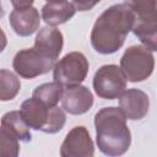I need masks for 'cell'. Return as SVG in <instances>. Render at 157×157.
I'll return each mask as SVG.
<instances>
[{"instance_id":"obj_16","label":"cell","mask_w":157,"mask_h":157,"mask_svg":"<svg viewBox=\"0 0 157 157\" xmlns=\"http://www.w3.org/2000/svg\"><path fill=\"white\" fill-rule=\"evenodd\" d=\"M64 87L59 85L58 82H47L40 86H38L34 91L32 97L37 98L42 103H44L47 107H54L58 104V102L61 99Z\"/></svg>"},{"instance_id":"obj_25","label":"cell","mask_w":157,"mask_h":157,"mask_svg":"<svg viewBox=\"0 0 157 157\" xmlns=\"http://www.w3.org/2000/svg\"><path fill=\"white\" fill-rule=\"evenodd\" d=\"M48 2H56V1H65V0H47Z\"/></svg>"},{"instance_id":"obj_21","label":"cell","mask_w":157,"mask_h":157,"mask_svg":"<svg viewBox=\"0 0 157 157\" xmlns=\"http://www.w3.org/2000/svg\"><path fill=\"white\" fill-rule=\"evenodd\" d=\"M101 0H72V5L76 11H90L93 9Z\"/></svg>"},{"instance_id":"obj_24","label":"cell","mask_w":157,"mask_h":157,"mask_svg":"<svg viewBox=\"0 0 157 157\" xmlns=\"http://www.w3.org/2000/svg\"><path fill=\"white\" fill-rule=\"evenodd\" d=\"M4 16V10H2V6H1V2H0V18Z\"/></svg>"},{"instance_id":"obj_12","label":"cell","mask_w":157,"mask_h":157,"mask_svg":"<svg viewBox=\"0 0 157 157\" xmlns=\"http://www.w3.org/2000/svg\"><path fill=\"white\" fill-rule=\"evenodd\" d=\"M49 108L50 107H47L44 103L32 97L22 103L20 113L29 128L34 130H42L47 121Z\"/></svg>"},{"instance_id":"obj_3","label":"cell","mask_w":157,"mask_h":157,"mask_svg":"<svg viewBox=\"0 0 157 157\" xmlns=\"http://www.w3.org/2000/svg\"><path fill=\"white\" fill-rule=\"evenodd\" d=\"M153 69V54L144 45L129 47L120 59V70L130 82H141L148 78Z\"/></svg>"},{"instance_id":"obj_17","label":"cell","mask_w":157,"mask_h":157,"mask_svg":"<svg viewBox=\"0 0 157 157\" xmlns=\"http://www.w3.org/2000/svg\"><path fill=\"white\" fill-rule=\"evenodd\" d=\"M20 90L21 82L18 77L9 70H0V101L13 99Z\"/></svg>"},{"instance_id":"obj_2","label":"cell","mask_w":157,"mask_h":157,"mask_svg":"<svg viewBox=\"0 0 157 157\" xmlns=\"http://www.w3.org/2000/svg\"><path fill=\"white\" fill-rule=\"evenodd\" d=\"M96 142L99 151L107 156L124 155L131 144V134L126 118L117 107H105L94 115Z\"/></svg>"},{"instance_id":"obj_9","label":"cell","mask_w":157,"mask_h":157,"mask_svg":"<svg viewBox=\"0 0 157 157\" xmlns=\"http://www.w3.org/2000/svg\"><path fill=\"white\" fill-rule=\"evenodd\" d=\"M61 108L69 114L80 115L88 112L93 104V96L91 91L81 85L66 87L61 96Z\"/></svg>"},{"instance_id":"obj_4","label":"cell","mask_w":157,"mask_h":157,"mask_svg":"<svg viewBox=\"0 0 157 157\" xmlns=\"http://www.w3.org/2000/svg\"><path fill=\"white\" fill-rule=\"evenodd\" d=\"M88 60L80 52H71L53 67V78L63 87H71L83 82L88 74Z\"/></svg>"},{"instance_id":"obj_22","label":"cell","mask_w":157,"mask_h":157,"mask_svg":"<svg viewBox=\"0 0 157 157\" xmlns=\"http://www.w3.org/2000/svg\"><path fill=\"white\" fill-rule=\"evenodd\" d=\"M15 9H27L31 7L34 0H10Z\"/></svg>"},{"instance_id":"obj_6","label":"cell","mask_w":157,"mask_h":157,"mask_svg":"<svg viewBox=\"0 0 157 157\" xmlns=\"http://www.w3.org/2000/svg\"><path fill=\"white\" fill-rule=\"evenodd\" d=\"M54 60L42 55L34 48H29L16 53L12 66L18 76L23 78H34L49 72L54 67Z\"/></svg>"},{"instance_id":"obj_14","label":"cell","mask_w":157,"mask_h":157,"mask_svg":"<svg viewBox=\"0 0 157 157\" xmlns=\"http://www.w3.org/2000/svg\"><path fill=\"white\" fill-rule=\"evenodd\" d=\"M134 34L148 50H157V20H135Z\"/></svg>"},{"instance_id":"obj_10","label":"cell","mask_w":157,"mask_h":157,"mask_svg":"<svg viewBox=\"0 0 157 157\" xmlns=\"http://www.w3.org/2000/svg\"><path fill=\"white\" fill-rule=\"evenodd\" d=\"M64 38L63 33L53 26H45L39 29L34 39V49L42 55L56 60L63 50Z\"/></svg>"},{"instance_id":"obj_1","label":"cell","mask_w":157,"mask_h":157,"mask_svg":"<svg viewBox=\"0 0 157 157\" xmlns=\"http://www.w3.org/2000/svg\"><path fill=\"white\" fill-rule=\"evenodd\" d=\"M135 13L126 4H117L108 7L96 20L91 32V44L99 54L118 52L129 32L132 29Z\"/></svg>"},{"instance_id":"obj_7","label":"cell","mask_w":157,"mask_h":157,"mask_svg":"<svg viewBox=\"0 0 157 157\" xmlns=\"http://www.w3.org/2000/svg\"><path fill=\"white\" fill-rule=\"evenodd\" d=\"M93 153V141L85 126L72 128L60 147V156L63 157H91Z\"/></svg>"},{"instance_id":"obj_15","label":"cell","mask_w":157,"mask_h":157,"mask_svg":"<svg viewBox=\"0 0 157 157\" xmlns=\"http://www.w3.org/2000/svg\"><path fill=\"white\" fill-rule=\"evenodd\" d=\"M1 125L12 131L18 137V140L23 142H28L32 139L29 126L23 120L20 110H11L4 114V117L1 118Z\"/></svg>"},{"instance_id":"obj_19","label":"cell","mask_w":157,"mask_h":157,"mask_svg":"<svg viewBox=\"0 0 157 157\" xmlns=\"http://www.w3.org/2000/svg\"><path fill=\"white\" fill-rule=\"evenodd\" d=\"M20 153L18 137L6 129L0 126V157H16Z\"/></svg>"},{"instance_id":"obj_13","label":"cell","mask_w":157,"mask_h":157,"mask_svg":"<svg viewBox=\"0 0 157 157\" xmlns=\"http://www.w3.org/2000/svg\"><path fill=\"white\" fill-rule=\"evenodd\" d=\"M76 9L69 1H56L47 2L42 7V18L49 26H58L65 23L71 17H74Z\"/></svg>"},{"instance_id":"obj_8","label":"cell","mask_w":157,"mask_h":157,"mask_svg":"<svg viewBox=\"0 0 157 157\" xmlns=\"http://www.w3.org/2000/svg\"><path fill=\"white\" fill-rule=\"evenodd\" d=\"M148 96L141 90L130 88L119 96V109L123 112L126 119L140 120L148 113Z\"/></svg>"},{"instance_id":"obj_5","label":"cell","mask_w":157,"mask_h":157,"mask_svg":"<svg viewBox=\"0 0 157 157\" xmlns=\"http://www.w3.org/2000/svg\"><path fill=\"white\" fill-rule=\"evenodd\" d=\"M93 88L99 98L115 99L125 91L126 78L117 65H103L93 76Z\"/></svg>"},{"instance_id":"obj_20","label":"cell","mask_w":157,"mask_h":157,"mask_svg":"<svg viewBox=\"0 0 157 157\" xmlns=\"http://www.w3.org/2000/svg\"><path fill=\"white\" fill-rule=\"evenodd\" d=\"M65 121H66V117H65L64 110L61 108L56 107V105L50 107L49 108L47 121H45V124H44V126L42 128L40 131H43L45 134H55V132H59L64 128Z\"/></svg>"},{"instance_id":"obj_18","label":"cell","mask_w":157,"mask_h":157,"mask_svg":"<svg viewBox=\"0 0 157 157\" xmlns=\"http://www.w3.org/2000/svg\"><path fill=\"white\" fill-rule=\"evenodd\" d=\"M135 13V20H157L156 0H124Z\"/></svg>"},{"instance_id":"obj_23","label":"cell","mask_w":157,"mask_h":157,"mask_svg":"<svg viewBox=\"0 0 157 157\" xmlns=\"http://www.w3.org/2000/svg\"><path fill=\"white\" fill-rule=\"evenodd\" d=\"M7 44V39H6V34L4 33V31L0 28V53L6 48Z\"/></svg>"},{"instance_id":"obj_11","label":"cell","mask_w":157,"mask_h":157,"mask_svg":"<svg viewBox=\"0 0 157 157\" xmlns=\"http://www.w3.org/2000/svg\"><path fill=\"white\" fill-rule=\"evenodd\" d=\"M9 20L15 33L21 37L32 36L40 25L39 12L33 6L27 9H15L10 13Z\"/></svg>"}]
</instances>
